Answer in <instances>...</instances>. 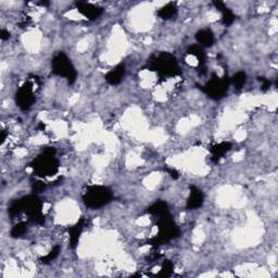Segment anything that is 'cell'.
Segmentation results:
<instances>
[{
  "label": "cell",
  "mask_w": 278,
  "mask_h": 278,
  "mask_svg": "<svg viewBox=\"0 0 278 278\" xmlns=\"http://www.w3.org/2000/svg\"><path fill=\"white\" fill-rule=\"evenodd\" d=\"M43 201L36 193L23 197L21 199L14 200L10 205L8 212L10 216H16L21 212H25L28 220L36 224L43 225L45 223V216L43 214Z\"/></svg>",
  "instance_id": "cell-1"
},
{
  "label": "cell",
  "mask_w": 278,
  "mask_h": 278,
  "mask_svg": "<svg viewBox=\"0 0 278 278\" xmlns=\"http://www.w3.org/2000/svg\"><path fill=\"white\" fill-rule=\"evenodd\" d=\"M148 69L157 72L161 78L174 77L181 75L182 71L176 58L170 52H158L152 54L148 60Z\"/></svg>",
  "instance_id": "cell-2"
},
{
  "label": "cell",
  "mask_w": 278,
  "mask_h": 278,
  "mask_svg": "<svg viewBox=\"0 0 278 278\" xmlns=\"http://www.w3.org/2000/svg\"><path fill=\"white\" fill-rule=\"evenodd\" d=\"M56 153V148L48 147L36 159H34L29 166L33 168L35 176L47 177L56 175L60 167Z\"/></svg>",
  "instance_id": "cell-3"
},
{
  "label": "cell",
  "mask_w": 278,
  "mask_h": 278,
  "mask_svg": "<svg viewBox=\"0 0 278 278\" xmlns=\"http://www.w3.org/2000/svg\"><path fill=\"white\" fill-rule=\"evenodd\" d=\"M157 226L159 230L158 235L149 239L147 241V245L157 248L161 245H165V243H168L171 240L176 239V238L181 236L180 227L175 224L170 213L158 217Z\"/></svg>",
  "instance_id": "cell-4"
},
{
  "label": "cell",
  "mask_w": 278,
  "mask_h": 278,
  "mask_svg": "<svg viewBox=\"0 0 278 278\" xmlns=\"http://www.w3.org/2000/svg\"><path fill=\"white\" fill-rule=\"evenodd\" d=\"M84 203L91 208H100L107 206L113 200V193L110 188L100 185H93L87 187L83 195Z\"/></svg>",
  "instance_id": "cell-5"
},
{
  "label": "cell",
  "mask_w": 278,
  "mask_h": 278,
  "mask_svg": "<svg viewBox=\"0 0 278 278\" xmlns=\"http://www.w3.org/2000/svg\"><path fill=\"white\" fill-rule=\"evenodd\" d=\"M51 71L54 75L67 78L69 85H73L76 82L77 72L75 67L73 66L71 61L66 53L63 51H59L51 60Z\"/></svg>",
  "instance_id": "cell-6"
},
{
  "label": "cell",
  "mask_w": 278,
  "mask_h": 278,
  "mask_svg": "<svg viewBox=\"0 0 278 278\" xmlns=\"http://www.w3.org/2000/svg\"><path fill=\"white\" fill-rule=\"evenodd\" d=\"M231 86V78L227 74H224L223 77H218L215 73L212 74L206 85L200 86L199 89L206 93L208 97H210L213 100H221L227 95L228 88Z\"/></svg>",
  "instance_id": "cell-7"
},
{
  "label": "cell",
  "mask_w": 278,
  "mask_h": 278,
  "mask_svg": "<svg viewBox=\"0 0 278 278\" xmlns=\"http://www.w3.org/2000/svg\"><path fill=\"white\" fill-rule=\"evenodd\" d=\"M36 101V97L34 93V87L31 82H25L23 85L18 89L16 93V102L17 106L22 111H27Z\"/></svg>",
  "instance_id": "cell-8"
},
{
  "label": "cell",
  "mask_w": 278,
  "mask_h": 278,
  "mask_svg": "<svg viewBox=\"0 0 278 278\" xmlns=\"http://www.w3.org/2000/svg\"><path fill=\"white\" fill-rule=\"evenodd\" d=\"M75 6L77 11L83 14L89 21H95V20L99 19L103 13V9L100 7H97L95 4L85 2V1H76Z\"/></svg>",
  "instance_id": "cell-9"
},
{
  "label": "cell",
  "mask_w": 278,
  "mask_h": 278,
  "mask_svg": "<svg viewBox=\"0 0 278 278\" xmlns=\"http://www.w3.org/2000/svg\"><path fill=\"white\" fill-rule=\"evenodd\" d=\"M85 226H86V218L81 217L75 223V224L69 228V237H70L69 245L71 249H75V248L77 247L79 238H81V235Z\"/></svg>",
  "instance_id": "cell-10"
},
{
  "label": "cell",
  "mask_w": 278,
  "mask_h": 278,
  "mask_svg": "<svg viewBox=\"0 0 278 278\" xmlns=\"http://www.w3.org/2000/svg\"><path fill=\"white\" fill-rule=\"evenodd\" d=\"M187 53L192 54L195 56L198 60V72H199L200 75H205L207 73V68H206V61H207V54L205 52V49H203L199 45H191L187 48Z\"/></svg>",
  "instance_id": "cell-11"
},
{
  "label": "cell",
  "mask_w": 278,
  "mask_h": 278,
  "mask_svg": "<svg viewBox=\"0 0 278 278\" xmlns=\"http://www.w3.org/2000/svg\"><path fill=\"white\" fill-rule=\"evenodd\" d=\"M205 202V195L199 188L196 186H190V195L188 197L186 208L187 210H197L200 208Z\"/></svg>",
  "instance_id": "cell-12"
},
{
  "label": "cell",
  "mask_w": 278,
  "mask_h": 278,
  "mask_svg": "<svg viewBox=\"0 0 278 278\" xmlns=\"http://www.w3.org/2000/svg\"><path fill=\"white\" fill-rule=\"evenodd\" d=\"M124 75H125V67H124V64L121 63L117 64L114 69L110 70V71L106 74L104 78H106V82L109 85L116 86L123 81Z\"/></svg>",
  "instance_id": "cell-13"
},
{
  "label": "cell",
  "mask_w": 278,
  "mask_h": 278,
  "mask_svg": "<svg viewBox=\"0 0 278 278\" xmlns=\"http://www.w3.org/2000/svg\"><path fill=\"white\" fill-rule=\"evenodd\" d=\"M232 147V145L230 141H223L220 143H216V145L211 146L210 149H208L211 152V160L214 163H217L223 157H224L225 153L231 150Z\"/></svg>",
  "instance_id": "cell-14"
},
{
  "label": "cell",
  "mask_w": 278,
  "mask_h": 278,
  "mask_svg": "<svg viewBox=\"0 0 278 278\" xmlns=\"http://www.w3.org/2000/svg\"><path fill=\"white\" fill-rule=\"evenodd\" d=\"M196 41L198 44H199V46H201L202 48L212 47L215 41L214 34H213L211 29H208V28L200 29V31H198L196 33Z\"/></svg>",
  "instance_id": "cell-15"
},
{
  "label": "cell",
  "mask_w": 278,
  "mask_h": 278,
  "mask_svg": "<svg viewBox=\"0 0 278 278\" xmlns=\"http://www.w3.org/2000/svg\"><path fill=\"white\" fill-rule=\"evenodd\" d=\"M213 4H214V7L218 10V11L222 12L223 23H224L226 26H231L236 20V16L234 14V12H232L230 8H227L225 6V3L222 1H216L215 0V1H213Z\"/></svg>",
  "instance_id": "cell-16"
},
{
  "label": "cell",
  "mask_w": 278,
  "mask_h": 278,
  "mask_svg": "<svg viewBox=\"0 0 278 278\" xmlns=\"http://www.w3.org/2000/svg\"><path fill=\"white\" fill-rule=\"evenodd\" d=\"M146 212L148 213V214L157 216V217H160V216L167 214V213H170V211H168V205L165 201H162V200H159L153 203V205H151L147 208Z\"/></svg>",
  "instance_id": "cell-17"
},
{
  "label": "cell",
  "mask_w": 278,
  "mask_h": 278,
  "mask_svg": "<svg viewBox=\"0 0 278 278\" xmlns=\"http://www.w3.org/2000/svg\"><path fill=\"white\" fill-rule=\"evenodd\" d=\"M177 14V7L174 2H170L165 4L164 7L159 9L158 17L161 18L162 20H171L174 17H176Z\"/></svg>",
  "instance_id": "cell-18"
},
{
  "label": "cell",
  "mask_w": 278,
  "mask_h": 278,
  "mask_svg": "<svg viewBox=\"0 0 278 278\" xmlns=\"http://www.w3.org/2000/svg\"><path fill=\"white\" fill-rule=\"evenodd\" d=\"M247 83V74L243 71L237 72L234 76L231 78V84L235 86L236 89H241Z\"/></svg>",
  "instance_id": "cell-19"
},
{
  "label": "cell",
  "mask_w": 278,
  "mask_h": 278,
  "mask_svg": "<svg viewBox=\"0 0 278 278\" xmlns=\"http://www.w3.org/2000/svg\"><path fill=\"white\" fill-rule=\"evenodd\" d=\"M174 272V263L170 260H165L161 267L160 272L157 275L158 277H170Z\"/></svg>",
  "instance_id": "cell-20"
},
{
  "label": "cell",
  "mask_w": 278,
  "mask_h": 278,
  "mask_svg": "<svg viewBox=\"0 0 278 278\" xmlns=\"http://www.w3.org/2000/svg\"><path fill=\"white\" fill-rule=\"evenodd\" d=\"M60 251H61L60 246L53 247L52 250L49 252L47 255L41 257V259H39V261H41L43 264H49V263H51L53 260L57 259L58 255H59V253H60Z\"/></svg>",
  "instance_id": "cell-21"
},
{
  "label": "cell",
  "mask_w": 278,
  "mask_h": 278,
  "mask_svg": "<svg viewBox=\"0 0 278 278\" xmlns=\"http://www.w3.org/2000/svg\"><path fill=\"white\" fill-rule=\"evenodd\" d=\"M27 231L26 222H21L19 224H16L11 230V237L12 238H20L25 234Z\"/></svg>",
  "instance_id": "cell-22"
},
{
  "label": "cell",
  "mask_w": 278,
  "mask_h": 278,
  "mask_svg": "<svg viewBox=\"0 0 278 278\" xmlns=\"http://www.w3.org/2000/svg\"><path fill=\"white\" fill-rule=\"evenodd\" d=\"M45 188H46V184L42 181H36V182H33L32 183V190L34 193H39L44 191Z\"/></svg>",
  "instance_id": "cell-23"
},
{
  "label": "cell",
  "mask_w": 278,
  "mask_h": 278,
  "mask_svg": "<svg viewBox=\"0 0 278 278\" xmlns=\"http://www.w3.org/2000/svg\"><path fill=\"white\" fill-rule=\"evenodd\" d=\"M259 81L262 83L261 91L262 92H267V91H269L271 85H272V82L270 81V79H267L265 77H259Z\"/></svg>",
  "instance_id": "cell-24"
},
{
  "label": "cell",
  "mask_w": 278,
  "mask_h": 278,
  "mask_svg": "<svg viewBox=\"0 0 278 278\" xmlns=\"http://www.w3.org/2000/svg\"><path fill=\"white\" fill-rule=\"evenodd\" d=\"M164 170H165L168 174H170V176L173 178V180H178V178H180V173H178V171L175 170V168L165 166Z\"/></svg>",
  "instance_id": "cell-25"
},
{
  "label": "cell",
  "mask_w": 278,
  "mask_h": 278,
  "mask_svg": "<svg viewBox=\"0 0 278 278\" xmlns=\"http://www.w3.org/2000/svg\"><path fill=\"white\" fill-rule=\"evenodd\" d=\"M0 38H1V41H8L10 38V33L7 31V29L2 28L1 31H0Z\"/></svg>",
  "instance_id": "cell-26"
},
{
  "label": "cell",
  "mask_w": 278,
  "mask_h": 278,
  "mask_svg": "<svg viewBox=\"0 0 278 278\" xmlns=\"http://www.w3.org/2000/svg\"><path fill=\"white\" fill-rule=\"evenodd\" d=\"M39 4H41V6H44V7H47V6H49V2L48 1H42V2H39Z\"/></svg>",
  "instance_id": "cell-27"
},
{
  "label": "cell",
  "mask_w": 278,
  "mask_h": 278,
  "mask_svg": "<svg viewBox=\"0 0 278 278\" xmlns=\"http://www.w3.org/2000/svg\"><path fill=\"white\" fill-rule=\"evenodd\" d=\"M38 130H45V124H43V123H41L38 125Z\"/></svg>",
  "instance_id": "cell-28"
}]
</instances>
